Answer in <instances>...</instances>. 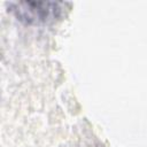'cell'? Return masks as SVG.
Instances as JSON below:
<instances>
[{
    "mask_svg": "<svg viewBox=\"0 0 147 147\" xmlns=\"http://www.w3.org/2000/svg\"><path fill=\"white\" fill-rule=\"evenodd\" d=\"M65 3L57 1H14L9 2V10L22 22L29 24L48 23L56 20L63 11Z\"/></svg>",
    "mask_w": 147,
    "mask_h": 147,
    "instance_id": "cell-1",
    "label": "cell"
}]
</instances>
